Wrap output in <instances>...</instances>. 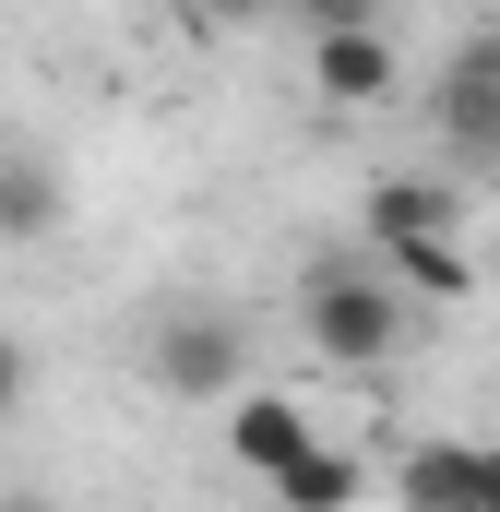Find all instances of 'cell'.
Listing matches in <instances>:
<instances>
[{
	"label": "cell",
	"instance_id": "obj_1",
	"mask_svg": "<svg viewBox=\"0 0 500 512\" xmlns=\"http://www.w3.org/2000/svg\"><path fill=\"white\" fill-rule=\"evenodd\" d=\"M298 334H310L322 370H393L405 334H417V298L393 286V262L322 251V262H310V286H298Z\"/></svg>",
	"mask_w": 500,
	"mask_h": 512
},
{
	"label": "cell",
	"instance_id": "obj_2",
	"mask_svg": "<svg viewBox=\"0 0 500 512\" xmlns=\"http://www.w3.org/2000/svg\"><path fill=\"white\" fill-rule=\"evenodd\" d=\"M358 227H370V251L393 262L405 298H465V239H453V191L441 179H381L358 203Z\"/></svg>",
	"mask_w": 500,
	"mask_h": 512
},
{
	"label": "cell",
	"instance_id": "obj_3",
	"mask_svg": "<svg viewBox=\"0 0 500 512\" xmlns=\"http://www.w3.org/2000/svg\"><path fill=\"white\" fill-rule=\"evenodd\" d=\"M143 370H155V393H179V405H227L250 382V322L239 310H167L143 334Z\"/></svg>",
	"mask_w": 500,
	"mask_h": 512
},
{
	"label": "cell",
	"instance_id": "obj_4",
	"mask_svg": "<svg viewBox=\"0 0 500 512\" xmlns=\"http://www.w3.org/2000/svg\"><path fill=\"white\" fill-rule=\"evenodd\" d=\"M429 120H441V143H453V167H500V24H477V36L441 60Z\"/></svg>",
	"mask_w": 500,
	"mask_h": 512
},
{
	"label": "cell",
	"instance_id": "obj_5",
	"mask_svg": "<svg viewBox=\"0 0 500 512\" xmlns=\"http://www.w3.org/2000/svg\"><path fill=\"white\" fill-rule=\"evenodd\" d=\"M60 215H72L60 155H48V143H0V239L36 251V239H60Z\"/></svg>",
	"mask_w": 500,
	"mask_h": 512
},
{
	"label": "cell",
	"instance_id": "obj_6",
	"mask_svg": "<svg viewBox=\"0 0 500 512\" xmlns=\"http://www.w3.org/2000/svg\"><path fill=\"white\" fill-rule=\"evenodd\" d=\"M310 84L334 108H381L393 96V36L381 24H310Z\"/></svg>",
	"mask_w": 500,
	"mask_h": 512
},
{
	"label": "cell",
	"instance_id": "obj_7",
	"mask_svg": "<svg viewBox=\"0 0 500 512\" xmlns=\"http://www.w3.org/2000/svg\"><path fill=\"white\" fill-rule=\"evenodd\" d=\"M298 441H322L298 393H262V382H239V393H227V453H239L250 477H274V465H286Z\"/></svg>",
	"mask_w": 500,
	"mask_h": 512
},
{
	"label": "cell",
	"instance_id": "obj_8",
	"mask_svg": "<svg viewBox=\"0 0 500 512\" xmlns=\"http://www.w3.org/2000/svg\"><path fill=\"white\" fill-rule=\"evenodd\" d=\"M405 501H429V512H500V453H465V441L405 453Z\"/></svg>",
	"mask_w": 500,
	"mask_h": 512
},
{
	"label": "cell",
	"instance_id": "obj_9",
	"mask_svg": "<svg viewBox=\"0 0 500 512\" xmlns=\"http://www.w3.org/2000/svg\"><path fill=\"white\" fill-rule=\"evenodd\" d=\"M262 489H274V501H298V512H334V501H358L370 477H358V453H322V441H298V453H286Z\"/></svg>",
	"mask_w": 500,
	"mask_h": 512
},
{
	"label": "cell",
	"instance_id": "obj_10",
	"mask_svg": "<svg viewBox=\"0 0 500 512\" xmlns=\"http://www.w3.org/2000/svg\"><path fill=\"white\" fill-rule=\"evenodd\" d=\"M286 12H298V24H381L393 0H286Z\"/></svg>",
	"mask_w": 500,
	"mask_h": 512
},
{
	"label": "cell",
	"instance_id": "obj_11",
	"mask_svg": "<svg viewBox=\"0 0 500 512\" xmlns=\"http://www.w3.org/2000/svg\"><path fill=\"white\" fill-rule=\"evenodd\" d=\"M24 382H36V370H24V346H12V334H0V429H12V417H24Z\"/></svg>",
	"mask_w": 500,
	"mask_h": 512
},
{
	"label": "cell",
	"instance_id": "obj_12",
	"mask_svg": "<svg viewBox=\"0 0 500 512\" xmlns=\"http://www.w3.org/2000/svg\"><path fill=\"white\" fill-rule=\"evenodd\" d=\"M203 12H274V0H203Z\"/></svg>",
	"mask_w": 500,
	"mask_h": 512
}]
</instances>
